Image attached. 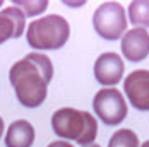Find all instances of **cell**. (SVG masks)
<instances>
[{"mask_svg": "<svg viewBox=\"0 0 149 147\" xmlns=\"http://www.w3.org/2000/svg\"><path fill=\"white\" fill-rule=\"evenodd\" d=\"M93 28L100 38L115 41L127 31L125 9L118 2H103L93 14Z\"/></svg>", "mask_w": 149, "mask_h": 147, "instance_id": "277c9868", "label": "cell"}, {"mask_svg": "<svg viewBox=\"0 0 149 147\" xmlns=\"http://www.w3.org/2000/svg\"><path fill=\"white\" fill-rule=\"evenodd\" d=\"M108 147H139V137L129 128H120L110 137Z\"/></svg>", "mask_w": 149, "mask_h": 147, "instance_id": "7c38bea8", "label": "cell"}, {"mask_svg": "<svg viewBox=\"0 0 149 147\" xmlns=\"http://www.w3.org/2000/svg\"><path fill=\"white\" fill-rule=\"evenodd\" d=\"M135 28H149V0H134L129 3V19Z\"/></svg>", "mask_w": 149, "mask_h": 147, "instance_id": "8fae6325", "label": "cell"}, {"mask_svg": "<svg viewBox=\"0 0 149 147\" xmlns=\"http://www.w3.org/2000/svg\"><path fill=\"white\" fill-rule=\"evenodd\" d=\"M70 36V26L67 19L58 14H50L29 22L26 40L31 48L38 50H58L67 43Z\"/></svg>", "mask_w": 149, "mask_h": 147, "instance_id": "3957f363", "label": "cell"}, {"mask_svg": "<svg viewBox=\"0 0 149 147\" xmlns=\"http://www.w3.org/2000/svg\"><path fill=\"white\" fill-rule=\"evenodd\" d=\"M46 147H74V146H72L70 142H65V140L60 139V140H53V142H50Z\"/></svg>", "mask_w": 149, "mask_h": 147, "instance_id": "5bb4252c", "label": "cell"}, {"mask_svg": "<svg viewBox=\"0 0 149 147\" xmlns=\"http://www.w3.org/2000/svg\"><path fill=\"white\" fill-rule=\"evenodd\" d=\"M34 128L28 120H15L5 133V147H31L34 142Z\"/></svg>", "mask_w": 149, "mask_h": 147, "instance_id": "30bf717a", "label": "cell"}, {"mask_svg": "<svg viewBox=\"0 0 149 147\" xmlns=\"http://www.w3.org/2000/svg\"><path fill=\"white\" fill-rule=\"evenodd\" d=\"M26 28V15L10 5L0 12V44L10 38H21Z\"/></svg>", "mask_w": 149, "mask_h": 147, "instance_id": "9c48e42d", "label": "cell"}, {"mask_svg": "<svg viewBox=\"0 0 149 147\" xmlns=\"http://www.w3.org/2000/svg\"><path fill=\"white\" fill-rule=\"evenodd\" d=\"M139 147H149V140H146V142H144L142 146H139Z\"/></svg>", "mask_w": 149, "mask_h": 147, "instance_id": "e0dca14e", "label": "cell"}, {"mask_svg": "<svg viewBox=\"0 0 149 147\" xmlns=\"http://www.w3.org/2000/svg\"><path fill=\"white\" fill-rule=\"evenodd\" d=\"M3 130H5V125H3V120L0 116V139H2V135H3Z\"/></svg>", "mask_w": 149, "mask_h": 147, "instance_id": "9a60e30c", "label": "cell"}, {"mask_svg": "<svg viewBox=\"0 0 149 147\" xmlns=\"http://www.w3.org/2000/svg\"><path fill=\"white\" fill-rule=\"evenodd\" d=\"M0 5H2V2H0Z\"/></svg>", "mask_w": 149, "mask_h": 147, "instance_id": "ac0fdd59", "label": "cell"}, {"mask_svg": "<svg viewBox=\"0 0 149 147\" xmlns=\"http://www.w3.org/2000/svg\"><path fill=\"white\" fill-rule=\"evenodd\" d=\"M82 147H101V146H100V144H94V142H93V144H88V146H82Z\"/></svg>", "mask_w": 149, "mask_h": 147, "instance_id": "2e32d148", "label": "cell"}, {"mask_svg": "<svg viewBox=\"0 0 149 147\" xmlns=\"http://www.w3.org/2000/svg\"><path fill=\"white\" fill-rule=\"evenodd\" d=\"M14 7H17L26 17H36L46 10L48 0H15Z\"/></svg>", "mask_w": 149, "mask_h": 147, "instance_id": "4fadbf2b", "label": "cell"}, {"mask_svg": "<svg viewBox=\"0 0 149 147\" xmlns=\"http://www.w3.org/2000/svg\"><path fill=\"white\" fill-rule=\"evenodd\" d=\"M52 128L62 140H72L79 146L93 144L98 135V121L88 111L60 108L52 115Z\"/></svg>", "mask_w": 149, "mask_h": 147, "instance_id": "7a4b0ae2", "label": "cell"}, {"mask_svg": "<svg viewBox=\"0 0 149 147\" xmlns=\"http://www.w3.org/2000/svg\"><path fill=\"white\" fill-rule=\"evenodd\" d=\"M123 91L130 104L139 111H149V70L139 69L123 80Z\"/></svg>", "mask_w": 149, "mask_h": 147, "instance_id": "8992f818", "label": "cell"}, {"mask_svg": "<svg viewBox=\"0 0 149 147\" xmlns=\"http://www.w3.org/2000/svg\"><path fill=\"white\" fill-rule=\"evenodd\" d=\"M9 79L17 101L26 108H38L46 99L48 84L53 79V63L45 53L31 51L10 67Z\"/></svg>", "mask_w": 149, "mask_h": 147, "instance_id": "6da1fadb", "label": "cell"}, {"mask_svg": "<svg viewBox=\"0 0 149 147\" xmlns=\"http://www.w3.org/2000/svg\"><path fill=\"white\" fill-rule=\"evenodd\" d=\"M93 110L98 118L108 127H115L122 123L129 111L123 94L115 87L100 89L93 99Z\"/></svg>", "mask_w": 149, "mask_h": 147, "instance_id": "5b68a950", "label": "cell"}, {"mask_svg": "<svg viewBox=\"0 0 149 147\" xmlns=\"http://www.w3.org/2000/svg\"><path fill=\"white\" fill-rule=\"evenodd\" d=\"M122 53L129 62H142L149 55V31L134 28L122 36Z\"/></svg>", "mask_w": 149, "mask_h": 147, "instance_id": "ba28073f", "label": "cell"}, {"mask_svg": "<svg viewBox=\"0 0 149 147\" xmlns=\"http://www.w3.org/2000/svg\"><path fill=\"white\" fill-rule=\"evenodd\" d=\"M123 60L113 51H104L94 62V79L104 87L117 86L123 77Z\"/></svg>", "mask_w": 149, "mask_h": 147, "instance_id": "52a82bcc", "label": "cell"}]
</instances>
